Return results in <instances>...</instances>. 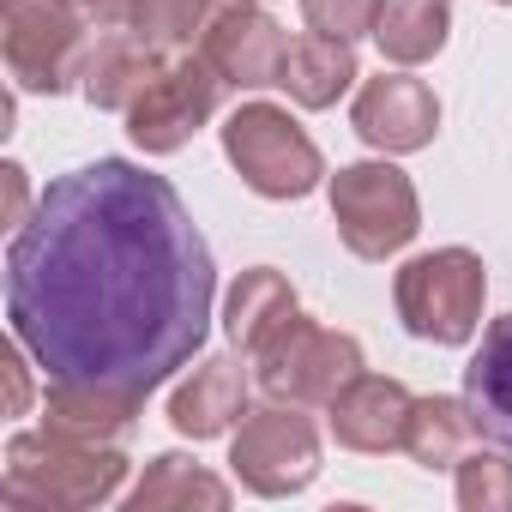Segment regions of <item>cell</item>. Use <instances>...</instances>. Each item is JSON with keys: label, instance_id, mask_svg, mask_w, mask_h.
Instances as JSON below:
<instances>
[{"label": "cell", "instance_id": "d4e9b609", "mask_svg": "<svg viewBox=\"0 0 512 512\" xmlns=\"http://www.w3.org/2000/svg\"><path fill=\"white\" fill-rule=\"evenodd\" d=\"M7 374H13V410H25V374H19V356L7 350Z\"/></svg>", "mask_w": 512, "mask_h": 512}, {"label": "cell", "instance_id": "5b68a950", "mask_svg": "<svg viewBox=\"0 0 512 512\" xmlns=\"http://www.w3.org/2000/svg\"><path fill=\"white\" fill-rule=\"evenodd\" d=\"M253 362H260V386H266L272 398H290V404H332V398L362 374V344L296 314L266 350H253Z\"/></svg>", "mask_w": 512, "mask_h": 512}, {"label": "cell", "instance_id": "4fadbf2b", "mask_svg": "<svg viewBox=\"0 0 512 512\" xmlns=\"http://www.w3.org/2000/svg\"><path fill=\"white\" fill-rule=\"evenodd\" d=\"M464 404L476 416V434H488L512 452V314L488 320V332L464 368Z\"/></svg>", "mask_w": 512, "mask_h": 512}, {"label": "cell", "instance_id": "3957f363", "mask_svg": "<svg viewBox=\"0 0 512 512\" xmlns=\"http://www.w3.org/2000/svg\"><path fill=\"white\" fill-rule=\"evenodd\" d=\"M482 260L470 247H440V253H422L398 272V314L416 338L428 344H464L476 332V314H482Z\"/></svg>", "mask_w": 512, "mask_h": 512}, {"label": "cell", "instance_id": "6da1fadb", "mask_svg": "<svg viewBox=\"0 0 512 512\" xmlns=\"http://www.w3.org/2000/svg\"><path fill=\"white\" fill-rule=\"evenodd\" d=\"M211 290L217 272L193 211L163 175L127 157H97L49 181L7 247L13 338L49 386L127 404L193 362Z\"/></svg>", "mask_w": 512, "mask_h": 512}, {"label": "cell", "instance_id": "7c38bea8", "mask_svg": "<svg viewBox=\"0 0 512 512\" xmlns=\"http://www.w3.org/2000/svg\"><path fill=\"white\" fill-rule=\"evenodd\" d=\"M410 410H416V398H410L398 380L356 374V380L332 398V434H338L344 446H356V452H386V446H404Z\"/></svg>", "mask_w": 512, "mask_h": 512}, {"label": "cell", "instance_id": "8992f818", "mask_svg": "<svg viewBox=\"0 0 512 512\" xmlns=\"http://www.w3.org/2000/svg\"><path fill=\"white\" fill-rule=\"evenodd\" d=\"M332 217L350 253L386 260L416 235V187L392 163H350L332 181Z\"/></svg>", "mask_w": 512, "mask_h": 512}, {"label": "cell", "instance_id": "9c48e42d", "mask_svg": "<svg viewBox=\"0 0 512 512\" xmlns=\"http://www.w3.org/2000/svg\"><path fill=\"white\" fill-rule=\"evenodd\" d=\"M217 91H223V79H217V67L205 55L199 61H175L139 91V103L127 109V133L145 151H181L187 133L217 115Z\"/></svg>", "mask_w": 512, "mask_h": 512}, {"label": "cell", "instance_id": "603a6c76", "mask_svg": "<svg viewBox=\"0 0 512 512\" xmlns=\"http://www.w3.org/2000/svg\"><path fill=\"white\" fill-rule=\"evenodd\" d=\"M380 7H386V0H302L308 25L326 31V37H344V43H356L362 31H374Z\"/></svg>", "mask_w": 512, "mask_h": 512}, {"label": "cell", "instance_id": "ba28073f", "mask_svg": "<svg viewBox=\"0 0 512 512\" xmlns=\"http://www.w3.org/2000/svg\"><path fill=\"white\" fill-rule=\"evenodd\" d=\"M79 13L61 0H7V67L25 91H61L85 61Z\"/></svg>", "mask_w": 512, "mask_h": 512}, {"label": "cell", "instance_id": "8fae6325", "mask_svg": "<svg viewBox=\"0 0 512 512\" xmlns=\"http://www.w3.org/2000/svg\"><path fill=\"white\" fill-rule=\"evenodd\" d=\"M434 127H440V103L410 73L368 79V91L356 97V133L380 151H416L434 139Z\"/></svg>", "mask_w": 512, "mask_h": 512}, {"label": "cell", "instance_id": "30bf717a", "mask_svg": "<svg viewBox=\"0 0 512 512\" xmlns=\"http://www.w3.org/2000/svg\"><path fill=\"white\" fill-rule=\"evenodd\" d=\"M284 49H290V37L253 0H211L205 31H199V55L217 67L223 85H278Z\"/></svg>", "mask_w": 512, "mask_h": 512}, {"label": "cell", "instance_id": "e0dca14e", "mask_svg": "<svg viewBox=\"0 0 512 512\" xmlns=\"http://www.w3.org/2000/svg\"><path fill=\"white\" fill-rule=\"evenodd\" d=\"M296 290L272 272V266H253L241 272V284L229 290V338L253 356V350H266L290 320H296Z\"/></svg>", "mask_w": 512, "mask_h": 512}, {"label": "cell", "instance_id": "cb8c5ba5", "mask_svg": "<svg viewBox=\"0 0 512 512\" xmlns=\"http://www.w3.org/2000/svg\"><path fill=\"white\" fill-rule=\"evenodd\" d=\"M61 7H73L79 19H97V25H115V19H127V0H61Z\"/></svg>", "mask_w": 512, "mask_h": 512}, {"label": "cell", "instance_id": "2e32d148", "mask_svg": "<svg viewBox=\"0 0 512 512\" xmlns=\"http://www.w3.org/2000/svg\"><path fill=\"white\" fill-rule=\"evenodd\" d=\"M241 404H247L241 362H235V356H211V362H205V368H193V380L175 392L169 416H175V428H181V434L211 440V434H223V428L241 416Z\"/></svg>", "mask_w": 512, "mask_h": 512}, {"label": "cell", "instance_id": "52a82bcc", "mask_svg": "<svg viewBox=\"0 0 512 512\" xmlns=\"http://www.w3.org/2000/svg\"><path fill=\"white\" fill-rule=\"evenodd\" d=\"M235 476L253 494H296L314 482L320 470V434L308 416L296 410H260V416H241V434L229 446Z\"/></svg>", "mask_w": 512, "mask_h": 512}, {"label": "cell", "instance_id": "7402d4cb", "mask_svg": "<svg viewBox=\"0 0 512 512\" xmlns=\"http://www.w3.org/2000/svg\"><path fill=\"white\" fill-rule=\"evenodd\" d=\"M458 500L476 512L488 506H512V464L494 458V452H464L458 458Z\"/></svg>", "mask_w": 512, "mask_h": 512}, {"label": "cell", "instance_id": "44dd1931", "mask_svg": "<svg viewBox=\"0 0 512 512\" xmlns=\"http://www.w3.org/2000/svg\"><path fill=\"white\" fill-rule=\"evenodd\" d=\"M205 13H211V0H127V25L157 49H175V43L199 37Z\"/></svg>", "mask_w": 512, "mask_h": 512}, {"label": "cell", "instance_id": "7a4b0ae2", "mask_svg": "<svg viewBox=\"0 0 512 512\" xmlns=\"http://www.w3.org/2000/svg\"><path fill=\"white\" fill-rule=\"evenodd\" d=\"M127 458L109 440H85V434H19L7 452V494L13 506H91L109 500L121 482Z\"/></svg>", "mask_w": 512, "mask_h": 512}, {"label": "cell", "instance_id": "5bb4252c", "mask_svg": "<svg viewBox=\"0 0 512 512\" xmlns=\"http://www.w3.org/2000/svg\"><path fill=\"white\" fill-rule=\"evenodd\" d=\"M278 85L302 103V109H332L350 85H356V49L344 37H326V31H308L284 49V73Z\"/></svg>", "mask_w": 512, "mask_h": 512}, {"label": "cell", "instance_id": "d6986e66", "mask_svg": "<svg viewBox=\"0 0 512 512\" xmlns=\"http://www.w3.org/2000/svg\"><path fill=\"white\" fill-rule=\"evenodd\" d=\"M470 434H476L470 404H458V398H416L404 452L416 464H428V470H446V464H458L470 452Z\"/></svg>", "mask_w": 512, "mask_h": 512}, {"label": "cell", "instance_id": "9a60e30c", "mask_svg": "<svg viewBox=\"0 0 512 512\" xmlns=\"http://www.w3.org/2000/svg\"><path fill=\"white\" fill-rule=\"evenodd\" d=\"M157 73H163V67H157V43H145L139 31H133V37H103V43L85 55V67H79L85 97H91L97 109H133L139 91H145Z\"/></svg>", "mask_w": 512, "mask_h": 512}, {"label": "cell", "instance_id": "277c9868", "mask_svg": "<svg viewBox=\"0 0 512 512\" xmlns=\"http://www.w3.org/2000/svg\"><path fill=\"white\" fill-rule=\"evenodd\" d=\"M223 151L241 169V181L266 199H302L320 181L314 139L272 103H241L223 127Z\"/></svg>", "mask_w": 512, "mask_h": 512}, {"label": "cell", "instance_id": "ac0fdd59", "mask_svg": "<svg viewBox=\"0 0 512 512\" xmlns=\"http://www.w3.org/2000/svg\"><path fill=\"white\" fill-rule=\"evenodd\" d=\"M446 25H452V0H386L380 25H374V43H380L386 61L422 67L428 55H440Z\"/></svg>", "mask_w": 512, "mask_h": 512}, {"label": "cell", "instance_id": "ffe728a7", "mask_svg": "<svg viewBox=\"0 0 512 512\" xmlns=\"http://www.w3.org/2000/svg\"><path fill=\"white\" fill-rule=\"evenodd\" d=\"M169 500H205V506H223L229 500V488L217 482V476H205V470H193L187 458H157L151 464V476L133 488V506H169Z\"/></svg>", "mask_w": 512, "mask_h": 512}]
</instances>
